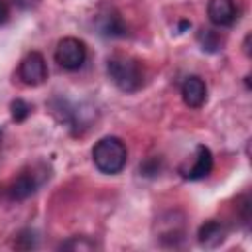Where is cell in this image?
I'll use <instances>...</instances> for the list:
<instances>
[{
  "label": "cell",
  "mask_w": 252,
  "mask_h": 252,
  "mask_svg": "<svg viewBox=\"0 0 252 252\" xmlns=\"http://www.w3.org/2000/svg\"><path fill=\"white\" fill-rule=\"evenodd\" d=\"M126 159H128V150L124 142L116 136H104L93 148V161L100 173L106 175L120 173L126 165Z\"/></svg>",
  "instance_id": "obj_1"
},
{
  "label": "cell",
  "mask_w": 252,
  "mask_h": 252,
  "mask_svg": "<svg viewBox=\"0 0 252 252\" xmlns=\"http://www.w3.org/2000/svg\"><path fill=\"white\" fill-rule=\"evenodd\" d=\"M110 81L124 93H136L144 83V71L140 61L128 55H114L106 63Z\"/></svg>",
  "instance_id": "obj_2"
},
{
  "label": "cell",
  "mask_w": 252,
  "mask_h": 252,
  "mask_svg": "<svg viewBox=\"0 0 252 252\" xmlns=\"http://www.w3.org/2000/svg\"><path fill=\"white\" fill-rule=\"evenodd\" d=\"M87 59V47L77 37H63L55 47V63L65 71H77Z\"/></svg>",
  "instance_id": "obj_3"
},
{
  "label": "cell",
  "mask_w": 252,
  "mask_h": 252,
  "mask_svg": "<svg viewBox=\"0 0 252 252\" xmlns=\"http://www.w3.org/2000/svg\"><path fill=\"white\" fill-rule=\"evenodd\" d=\"M18 77L28 87H39V85H43L45 79H47V65H45L43 55L39 51H30L22 59V63H20Z\"/></svg>",
  "instance_id": "obj_4"
},
{
  "label": "cell",
  "mask_w": 252,
  "mask_h": 252,
  "mask_svg": "<svg viewBox=\"0 0 252 252\" xmlns=\"http://www.w3.org/2000/svg\"><path fill=\"white\" fill-rule=\"evenodd\" d=\"M213 171V154L207 146H197L195 148V154L191 158V163H183L179 165V173L183 179H189V181H199V179H205L209 173Z\"/></svg>",
  "instance_id": "obj_5"
},
{
  "label": "cell",
  "mask_w": 252,
  "mask_h": 252,
  "mask_svg": "<svg viewBox=\"0 0 252 252\" xmlns=\"http://www.w3.org/2000/svg\"><path fill=\"white\" fill-rule=\"evenodd\" d=\"M207 16L213 26L228 28L236 22V6L232 0H209Z\"/></svg>",
  "instance_id": "obj_6"
},
{
  "label": "cell",
  "mask_w": 252,
  "mask_h": 252,
  "mask_svg": "<svg viewBox=\"0 0 252 252\" xmlns=\"http://www.w3.org/2000/svg\"><path fill=\"white\" fill-rule=\"evenodd\" d=\"M41 185V179L37 177V173L32 169V171H22L10 185L8 189V195L12 201H24L28 197H32L37 187Z\"/></svg>",
  "instance_id": "obj_7"
},
{
  "label": "cell",
  "mask_w": 252,
  "mask_h": 252,
  "mask_svg": "<svg viewBox=\"0 0 252 252\" xmlns=\"http://www.w3.org/2000/svg\"><path fill=\"white\" fill-rule=\"evenodd\" d=\"M181 96L183 102L189 108H201L207 100V85L201 77H187L181 85Z\"/></svg>",
  "instance_id": "obj_8"
},
{
  "label": "cell",
  "mask_w": 252,
  "mask_h": 252,
  "mask_svg": "<svg viewBox=\"0 0 252 252\" xmlns=\"http://www.w3.org/2000/svg\"><path fill=\"white\" fill-rule=\"evenodd\" d=\"M226 238V228L220 220H207L205 224L199 226L197 240L203 248H217L224 242Z\"/></svg>",
  "instance_id": "obj_9"
},
{
  "label": "cell",
  "mask_w": 252,
  "mask_h": 252,
  "mask_svg": "<svg viewBox=\"0 0 252 252\" xmlns=\"http://www.w3.org/2000/svg\"><path fill=\"white\" fill-rule=\"evenodd\" d=\"M98 32L104 37H124L126 35V26L118 14H104L98 20Z\"/></svg>",
  "instance_id": "obj_10"
},
{
  "label": "cell",
  "mask_w": 252,
  "mask_h": 252,
  "mask_svg": "<svg viewBox=\"0 0 252 252\" xmlns=\"http://www.w3.org/2000/svg\"><path fill=\"white\" fill-rule=\"evenodd\" d=\"M197 41H199V45L203 47V51H209V53H217V51H220L222 45H224V37H222L217 30H211V28L199 30Z\"/></svg>",
  "instance_id": "obj_11"
},
{
  "label": "cell",
  "mask_w": 252,
  "mask_h": 252,
  "mask_svg": "<svg viewBox=\"0 0 252 252\" xmlns=\"http://www.w3.org/2000/svg\"><path fill=\"white\" fill-rule=\"evenodd\" d=\"M10 110H12V118H14L16 122H24V120L30 116L32 106H30V104H28L24 98H16V100H12Z\"/></svg>",
  "instance_id": "obj_12"
},
{
  "label": "cell",
  "mask_w": 252,
  "mask_h": 252,
  "mask_svg": "<svg viewBox=\"0 0 252 252\" xmlns=\"http://www.w3.org/2000/svg\"><path fill=\"white\" fill-rule=\"evenodd\" d=\"M61 248H63V250H91V248H94V244H93L91 240H87L85 236H83V238H77V236H75V238L63 242Z\"/></svg>",
  "instance_id": "obj_13"
},
{
  "label": "cell",
  "mask_w": 252,
  "mask_h": 252,
  "mask_svg": "<svg viewBox=\"0 0 252 252\" xmlns=\"http://www.w3.org/2000/svg\"><path fill=\"white\" fill-rule=\"evenodd\" d=\"M158 171H159V163L156 158H150L144 161V165H140V173H144V175H156Z\"/></svg>",
  "instance_id": "obj_14"
},
{
  "label": "cell",
  "mask_w": 252,
  "mask_h": 252,
  "mask_svg": "<svg viewBox=\"0 0 252 252\" xmlns=\"http://www.w3.org/2000/svg\"><path fill=\"white\" fill-rule=\"evenodd\" d=\"M10 20V4L8 0H0V28Z\"/></svg>",
  "instance_id": "obj_15"
},
{
  "label": "cell",
  "mask_w": 252,
  "mask_h": 252,
  "mask_svg": "<svg viewBox=\"0 0 252 252\" xmlns=\"http://www.w3.org/2000/svg\"><path fill=\"white\" fill-rule=\"evenodd\" d=\"M14 4L18 8H22V10H32V8H35L39 4V0H14Z\"/></svg>",
  "instance_id": "obj_16"
},
{
  "label": "cell",
  "mask_w": 252,
  "mask_h": 252,
  "mask_svg": "<svg viewBox=\"0 0 252 252\" xmlns=\"http://www.w3.org/2000/svg\"><path fill=\"white\" fill-rule=\"evenodd\" d=\"M0 138H2V128H0Z\"/></svg>",
  "instance_id": "obj_17"
}]
</instances>
